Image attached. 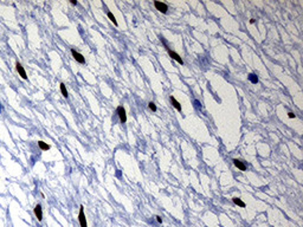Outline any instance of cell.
I'll return each mask as SVG.
<instances>
[{"instance_id":"cell-9","label":"cell","mask_w":303,"mask_h":227,"mask_svg":"<svg viewBox=\"0 0 303 227\" xmlns=\"http://www.w3.org/2000/svg\"><path fill=\"white\" fill-rule=\"evenodd\" d=\"M233 164L239 169V170H241V171H245V170H246V166H245V163H243L240 160H237V158H234V160H233Z\"/></svg>"},{"instance_id":"cell-15","label":"cell","mask_w":303,"mask_h":227,"mask_svg":"<svg viewBox=\"0 0 303 227\" xmlns=\"http://www.w3.org/2000/svg\"><path fill=\"white\" fill-rule=\"evenodd\" d=\"M148 108H149V109L151 110V111H154V112H155V111H156V110H157V109H156V105H155V104H154V103H153V102H149V104H148Z\"/></svg>"},{"instance_id":"cell-1","label":"cell","mask_w":303,"mask_h":227,"mask_svg":"<svg viewBox=\"0 0 303 227\" xmlns=\"http://www.w3.org/2000/svg\"><path fill=\"white\" fill-rule=\"evenodd\" d=\"M78 222H80L81 227H88V222H87V218H85V213H84V207L81 205L80 206V213H78Z\"/></svg>"},{"instance_id":"cell-16","label":"cell","mask_w":303,"mask_h":227,"mask_svg":"<svg viewBox=\"0 0 303 227\" xmlns=\"http://www.w3.org/2000/svg\"><path fill=\"white\" fill-rule=\"evenodd\" d=\"M288 117H289V118H295L296 115L294 114V112H288Z\"/></svg>"},{"instance_id":"cell-7","label":"cell","mask_w":303,"mask_h":227,"mask_svg":"<svg viewBox=\"0 0 303 227\" xmlns=\"http://www.w3.org/2000/svg\"><path fill=\"white\" fill-rule=\"evenodd\" d=\"M154 6H155V8H156L159 12H161V13H167L168 7H167V5H166V4L161 3V1H154Z\"/></svg>"},{"instance_id":"cell-21","label":"cell","mask_w":303,"mask_h":227,"mask_svg":"<svg viewBox=\"0 0 303 227\" xmlns=\"http://www.w3.org/2000/svg\"><path fill=\"white\" fill-rule=\"evenodd\" d=\"M0 111H1V105H0Z\"/></svg>"},{"instance_id":"cell-4","label":"cell","mask_w":303,"mask_h":227,"mask_svg":"<svg viewBox=\"0 0 303 227\" xmlns=\"http://www.w3.org/2000/svg\"><path fill=\"white\" fill-rule=\"evenodd\" d=\"M16 70H17V72L19 73V76L21 77L23 79H27V75H26V71H25V69H24V66L21 65L19 62H17L16 63Z\"/></svg>"},{"instance_id":"cell-8","label":"cell","mask_w":303,"mask_h":227,"mask_svg":"<svg viewBox=\"0 0 303 227\" xmlns=\"http://www.w3.org/2000/svg\"><path fill=\"white\" fill-rule=\"evenodd\" d=\"M169 101H171V103H172V105H173V107L175 108V109L178 110V111H179V112H181V111H183V108H181V104H180V103L178 102L177 100H175V98H174V96H171V97H169Z\"/></svg>"},{"instance_id":"cell-3","label":"cell","mask_w":303,"mask_h":227,"mask_svg":"<svg viewBox=\"0 0 303 227\" xmlns=\"http://www.w3.org/2000/svg\"><path fill=\"white\" fill-rule=\"evenodd\" d=\"M71 54H72V57H74V59L77 63H80V64H84L85 63V58L84 57L82 56V54L80 53V52H77L75 48H71Z\"/></svg>"},{"instance_id":"cell-6","label":"cell","mask_w":303,"mask_h":227,"mask_svg":"<svg viewBox=\"0 0 303 227\" xmlns=\"http://www.w3.org/2000/svg\"><path fill=\"white\" fill-rule=\"evenodd\" d=\"M33 213H34V215H36V218H37L38 221H41V220H43V209H41V206L39 204L34 206Z\"/></svg>"},{"instance_id":"cell-17","label":"cell","mask_w":303,"mask_h":227,"mask_svg":"<svg viewBox=\"0 0 303 227\" xmlns=\"http://www.w3.org/2000/svg\"><path fill=\"white\" fill-rule=\"evenodd\" d=\"M155 218H156V220H157V222H159V224H162V218L160 217V215H156Z\"/></svg>"},{"instance_id":"cell-18","label":"cell","mask_w":303,"mask_h":227,"mask_svg":"<svg viewBox=\"0 0 303 227\" xmlns=\"http://www.w3.org/2000/svg\"><path fill=\"white\" fill-rule=\"evenodd\" d=\"M194 105H195L197 108H198V107L200 108V107H201V105H200V102H199V101H194Z\"/></svg>"},{"instance_id":"cell-13","label":"cell","mask_w":303,"mask_h":227,"mask_svg":"<svg viewBox=\"0 0 303 227\" xmlns=\"http://www.w3.org/2000/svg\"><path fill=\"white\" fill-rule=\"evenodd\" d=\"M232 201H233L234 204H236L237 206H239V207H245V202L241 201L239 198H233V199H232Z\"/></svg>"},{"instance_id":"cell-20","label":"cell","mask_w":303,"mask_h":227,"mask_svg":"<svg viewBox=\"0 0 303 227\" xmlns=\"http://www.w3.org/2000/svg\"><path fill=\"white\" fill-rule=\"evenodd\" d=\"M250 24H254V19H251V20H250Z\"/></svg>"},{"instance_id":"cell-10","label":"cell","mask_w":303,"mask_h":227,"mask_svg":"<svg viewBox=\"0 0 303 227\" xmlns=\"http://www.w3.org/2000/svg\"><path fill=\"white\" fill-rule=\"evenodd\" d=\"M38 147L41 149V150H49V149L51 148V147H50L47 143L43 142V141H38Z\"/></svg>"},{"instance_id":"cell-12","label":"cell","mask_w":303,"mask_h":227,"mask_svg":"<svg viewBox=\"0 0 303 227\" xmlns=\"http://www.w3.org/2000/svg\"><path fill=\"white\" fill-rule=\"evenodd\" d=\"M247 78H249V81L252 83V84H257V83H258V77H257V75H254V73H250L249 76H247Z\"/></svg>"},{"instance_id":"cell-19","label":"cell","mask_w":303,"mask_h":227,"mask_svg":"<svg viewBox=\"0 0 303 227\" xmlns=\"http://www.w3.org/2000/svg\"><path fill=\"white\" fill-rule=\"evenodd\" d=\"M71 4L72 5H77V1L76 0H71Z\"/></svg>"},{"instance_id":"cell-2","label":"cell","mask_w":303,"mask_h":227,"mask_svg":"<svg viewBox=\"0 0 303 227\" xmlns=\"http://www.w3.org/2000/svg\"><path fill=\"white\" fill-rule=\"evenodd\" d=\"M116 112H117V116L120 118V122L123 124V123L127 122V114H126V110L122 105H118L117 109H116Z\"/></svg>"},{"instance_id":"cell-5","label":"cell","mask_w":303,"mask_h":227,"mask_svg":"<svg viewBox=\"0 0 303 227\" xmlns=\"http://www.w3.org/2000/svg\"><path fill=\"white\" fill-rule=\"evenodd\" d=\"M166 48H167L168 54H169V57H171V58H173V59H174V60H177V62H178V63H179V64H181V65H183V64H184V60H183V58H181V57H180L179 54L177 53V52L172 51V50H171L169 47H166Z\"/></svg>"},{"instance_id":"cell-14","label":"cell","mask_w":303,"mask_h":227,"mask_svg":"<svg viewBox=\"0 0 303 227\" xmlns=\"http://www.w3.org/2000/svg\"><path fill=\"white\" fill-rule=\"evenodd\" d=\"M60 92H62L63 97L66 98V97H68V91H66V87H65L64 83H60Z\"/></svg>"},{"instance_id":"cell-11","label":"cell","mask_w":303,"mask_h":227,"mask_svg":"<svg viewBox=\"0 0 303 227\" xmlns=\"http://www.w3.org/2000/svg\"><path fill=\"white\" fill-rule=\"evenodd\" d=\"M107 15H108V18L110 19V21L114 24V25H115V26H117V25H118V24H117V20H116V18H115V15H114L113 13L110 12V11H107Z\"/></svg>"}]
</instances>
